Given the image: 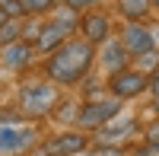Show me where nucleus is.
I'll return each instance as SVG.
<instances>
[{
  "label": "nucleus",
  "mask_w": 159,
  "mask_h": 156,
  "mask_svg": "<svg viewBox=\"0 0 159 156\" xmlns=\"http://www.w3.org/2000/svg\"><path fill=\"white\" fill-rule=\"evenodd\" d=\"M35 140V131L32 127H0V153H16V150H25Z\"/></svg>",
  "instance_id": "obj_6"
},
{
  "label": "nucleus",
  "mask_w": 159,
  "mask_h": 156,
  "mask_svg": "<svg viewBox=\"0 0 159 156\" xmlns=\"http://www.w3.org/2000/svg\"><path fill=\"white\" fill-rule=\"evenodd\" d=\"M7 19H10V16H7V10H3V7H0V25H3Z\"/></svg>",
  "instance_id": "obj_18"
},
{
  "label": "nucleus",
  "mask_w": 159,
  "mask_h": 156,
  "mask_svg": "<svg viewBox=\"0 0 159 156\" xmlns=\"http://www.w3.org/2000/svg\"><path fill=\"white\" fill-rule=\"evenodd\" d=\"M153 3H156V7H159V0H153Z\"/></svg>",
  "instance_id": "obj_21"
},
{
  "label": "nucleus",
  "mask_w": 159,
  "mask_h": 156,
  "mask_svg": "<svg viewBox=\"0 0 159 156\" xmlns=\"http://www.w3.org/2000/svg\"><path fill=\"white\" fill-rule=\"evenodd\" d=\"M3 3H7V0H0V7H3Z\"/></svg>",
  "instance_id": "obj_20"
},
{
  "label": "nucleus",
  "mask_w": 159,
  "mask_h": 156,
  "mask_svg": "<svg viewBox=\"0 0 159 156\" xmlns=\"http://www.w3.org/2000/svg\"><path fill=\"white\" fill-rule=\"evenodd\" d=\"M124 61H127V54H124L121 42H105V51H102V64H105V67H108V70H121Z\"/></svg>",
  "instance_id": "obj_9"
},
{
  "label": "nucleus",
  "mask_w": 159,
  "mask_h": 156,
  "mask_svg": "<svg viewBox=\"0 0 159 156\" xmlns=\"http://www.w3.org/2000/svg\"><path fill=\"white\" fill-rule=\"evenodd\" d=\"M134 121L130 118H121V124H108V131H102V140H115V137H127Z\"/></svg>",
  "instance_id": "obj_12"
},
{
  "label": "nucleus",
  "mask_w": 159,
  "mask_h": 156,
  "mask_svg": "<svg viewBox=\"0 0 159 156\" xmlns=\"http://www.w3.org/2000/svg\"><path fill=\"white\" fill-rule=\"evenodd\" d=\"M118 102L115 99H108V102H92V105H83V112H80V124L83 127H99V124H105V121H111L115 115H118Z\"/></svg>",
  "instance_id": "obj_3"
},
{
  "label": "nucleus",
  "mask_w": 159,
  "mask_h": 156,
  "mask_svg": "<svg viewBox=\"0 0 159 156\" xmlns=\"http://www.w3.org/2000/svg\"><path fill=\"white\" fill-rule=\"evenodd\" d=\"M143 86H147V76L137 73V70H115V76H111V93H115L118 99L137 96Z\"/></svg>",
  "instance_id": "obj_4"
},
{
  "label": "nucleus",
  "mask_w": 159,
  "mask_h": 156,
  "mask_svg": "<svg viewBox=\"0 0 159 156\" xmlns=\"http://www.w3.org/2000/svg\"><path fill=\"white\" fill-rule=\"evenodd\" d=\"M25 61H29V45L16 42V45L3 48V64L7 67H25Z\"/></svg>",
  "instance_id": "obj_10"
},
{
  "label": "nucleus",
  "mask_w": 159,
  "mask_h": 156,
  "mask_svg": "<svg viewBox=\"0 0 159 156\" xmlns=\"http://www.w3.org/2000/svg\"><path fill=\"white\" fill-rule=\"evenodd\" d=\"M121 45H124V51H130V54H137V57L156 51V48H153V35H150V29H143V25H137V22L124 29Z\"/></svg>",
  "instance_id": "obj_5"
},
{
  "label": "nucleus",
  "mask_w": 159,
  "mask_h": 156,
  "mask_svg": "<svg viewBox=\"0 0 159 156\" xmlns=\"http://www.w3.org/2000/svg\"><path fill=\"white\" fill-rule=\"evenodd\" d=\"M19 3V13H42L51 7V0H16Z\"/></svg>",
  "instance_id": "obj_13"
},
{
  "label": "nucleus",
  "mask_w": 159,
  "mask_h": 156,
  "mask_svg": "<svg viewBox=\"0 0 159 156\" xmlns=\"http://www.w3.org/2000/svg\"><path fill=\"white\" fill-rule=\"evenodd\" d=\"M92 156H121L118 150H111V147H105V150H99V153H92Z\"/></svg>",
  "instance_id": "obj_16"
},
{
  "label": "nucleus",
  "mask_w": 159,
  "mask_h": 156,
  "mask_svg": "<svg viewBox=\"0 0 159 156\" xmlns=\"http://www.w3.org/2000/svg\"><path fill=\"white\" fill-rule=\"evenodd\" d=\"M83 42H89V45H99V42H105L108 38V19L105 16H99V13H89V16H83Z\"/></svg>",
  "instance_id": "obj_7"
},
{
  "label": "nucleus",
  "mask_w": 159,
  "mask_h": 156,
  "mask_svg": "<svg viewBox=\"0 0 159 156\" xmlns=\"http://www.w3.org/2000/svg\"><path fill=\"white\" fill-rule=\"evenodd\" d=\"M83 144H86V140L80 137V134H64V137H54V140H51V144L45 147V153H48V156H73V153L83 150Z\"/></svg>",
  "instance_id": "obj_8"
},
{
  "label": "nucleus",
  "mask_w": 159,
  "mask_h": 156,
  "mask_svg": "<svg viewBox=\"0 0 159 156\" xmlns=\"http://www.w3.org/2000/svg\"><path fill=\"white\" fill-rule=\"evenodd\" d=\"M150 140H159V124H153V131H150Z\"/></svg>",
  "instance_id": "obj_17"
},
{
  "label": "nucleus",
  "mask_w": 159,
  "mask_h": 156,
  "mask_svg": "<svg viewBox=\"0 0 159 156\" xmlns=\"http://www.w3.org/2000/svg\"><path fill=\"white\" fill-rule=\"evenodd\" d=\"M89 3H96V0H67L70 10H83V7H89Z\"/></svg>",
  "instance_id": "obj_15"
},
{
  "label": "nucleus",
  "mask_w": 159,
  "mask_h": 156,
  "mask_svg": "<svg viewBox=\"0 0 159 156\" xmlns=\"http://www.w3.org/2000/svg\"><path fill=\"white\" fill-rule=\"evenodd\" d=\"M16 29H19V25L13 22V19H7L3 25H0V42H7V45H13V35H16Z\"/></svg>",
  "instance_id": "obj_14"
},
{
  "label": "nucleus",
  "mask_w": 159,
  "mask_h": 156,
  "mask_svg": "<svg viewBox=\"0 0 159 156\" xmlns=\"http://www.w3.org/2000/svg\"><path fill=\"white\" fill-rule=\"evenodd\" d=\"M118 3H121V13H124V16L137 19V16H143V13H147L150 0H118Z\"/></svg>",
  "instance_id": "obj_11"
},
{
  "label": "nucleus",
  "mask_w": 159,
  "mask_h": 156,
  "mask_svg": "<svg viewBox=\"0 0 159 156\" xmlns=\"http://www.w3.org/2000/svg\"><path fill=\"white\" fill-rule=\"evenodd\" d=\"M54 99H57V93L51 83H35V86H25L19 93V108L29 115H42L54 105Z\"/></svg>",
  "instance_id": "obj_2"
},
{
  "label": "nucleus",
  "mask_w": 159,
  "mask_h": 156,
  "mask_svg": "<svg viewBox=\"0 0 159 156\" xmlns=\"http://www.w3.org/2000/svg\"><path fill=\"white\" fill-rule=\"evenodd\" d=\"M153 96H156V99H153V108L159 112V93H153Z\"/></svg>",
  "instance_id": "obj_19"
},
{
  "label": "nucleus",
  "mask_w": 159,
  "mask_h": 156,
  "mask_svg": "<svg viewBox=\"0 0 159 156\" xmlns=\"http://www.w3.org/2000/svg\"><path fill=\"white\" fill-rule=\"evenodd\" d=\"M89 64H92V45L89 42H67L48 61V73L57 83H76L86 73Z\"/></svg>",
  "instance_id": "obj_1"
}]
</instances>
